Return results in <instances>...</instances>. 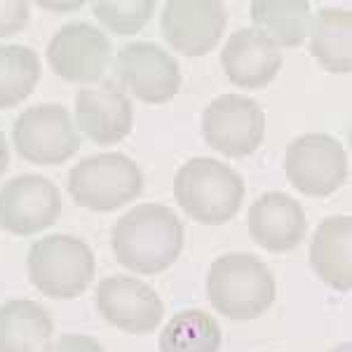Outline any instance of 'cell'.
<instances>
[{
    "label": "cell",
    "instance_id": "6da1fadb",
    "mask_svg": "<svg viewBox=\"0 0 352 352\" xmlns=\"http://www.w3.org/2000/svg\"><path fill=\"white\" fill-rule=\"evenodd\" d=\"M184 223L164 204H136L113 226V254L118 263L139 275H157L179 258Z\"/></svg>",
    "mask_w": 352,
    "mask_h": 352
},
{
    "label": "cell",
    "instance_id": "7a4b0ae2",
    "mask_svg": "<svg viewBox=\"0 0 352 352\" xmlns=\"http://www.w3.org/2000/svg\"><path fill=\"white\" fill-rule=\"evenodd\" d=\"M174 197L186 214L204 226H221L240 212L242 176L214 157H192L174 176Z\"/></svg>",
    "mask_w": 352,
    "mask_h": 352
},
{
    "label": "cell",
    "instance_id": "3957f363",
    "mask_svg": "<svg viewBox=\"0 0 352 352\" xmlns=\"http://www.w3.org/2000/svg\"><path fill=\"white\" fill-rule=\"evenodd\" d=\"M207 296L230 320H256L275 300V277L254 254H226L207 272Z\"/></svg>",
    "mask_w": 352,
    "mask_h": 352
},
{
    "label": "cell",
    "instance_id": "277c9868",
    "mask_svg": "<svg viewBox=\"0 0 352 352\" xmlns=\"http://www.w3.org/2000/svg\"><path fill=\"white\" fill-rule=\"evenodd\" d=\"M94 254L73 235H47L33 242L26 256L31 285L50 298H76L87 292L94 280Z\"/></svg>",
    "mask_w": 352,
    "mask_h": 352
},
{
    "label": "cell",
    "instance_id": "5b68a950",
    "mask_svg": "<svg viewBox=\"0 0 352 352\" xmlns=\"http://www.w3.org/2000/svg\"><path fill=\"white\" fill-rule=\"evenodd\" d=\"M68 195L92 212H113L136 200L144 190V174L122 153H99L85 157L68 172Z\"/></svg>",
    "mask_w": 352,
    "mask_h": 352
},
{
    "label": "cell",
    "instance_id": "8992f818",
    "mask_svg": "<svg viewBox=\"0 0 352 352\" xmlns=\"http://www.w3.org/2000/svg\"><path fill=\"white\" fill-rule=\"evenodd\" d=\"M207 146L228 157H247L258 151L265 136V113L244 94H221L202 113Z\"/></svg>",
    "mask_w": 352,
    "mask_h": 352
},
{
    "label": "cell",
    "instance_id": "52a82bcc",
    "mask_svg": "<svg viewBox=\"0 0 352 352\" xmlns=\"http://www.w3.org/2000/svg\"><path fill=\"white\" fill-rule=\"evenodd\" d=\"M12 141L19 157L33 164H64L80 148L71 113L59 104L31 106L14 120Z\"/></svg>",
    "mask_w": 352,
    "mask_h": 352
},
{
    "label": "cell",
    "instance_id": "ba28073f",
    "mask_svg": "<svg viewBox=\"0 0 352 352\" xmlns=\"http://www.w3.org/2000/svg\"><path fill=\"white\" fill-rule=\"evenodd\" d=\"M285 172L289 184L308 197H327L348 179V155L329 134H303L287 146Z\"/></svg>",
    "mask_w": 352,
    "mask_h": 352
},
{
    "label": "cell",
    "instance_id": "9c48e42d",
    "mask_svg": "<svg viewBox=\"0 0 352 352\" xmlns=\"http://www.w3.org/2000/svg\"><path fill=\"white\" fill-rule=\"evenodd\" d=\"M116 76L144 104H164L179 92V61L155 43H129L116 54Z\"/></svg>",
    "mask_w": 352,
    "mask_h": 352
},
{
    "label": "cell",
    "instance_id": "30bf717a",
    "mask_svg": "<svg viewBox=\"0 0 352 352\" xmlns=\"http://www.w3.org/2000/svg\"><path fill=\"white\" fill-rule=\"evenodd\" d=\"M61 217V192L47 176L21 174L0 188V228L12 235H36Z\"/></svg>",
    "mask_w": 352,
    "mask_h": 352
},
{
    "label": "cell",
    "instance_id": "8fae6325",
    "mask_svg": "<svg viewBox=\"0 0 352 352\" xmlns=\"http://www.w3.org/2000/svg\"><path fill=\"white\" fill-rule=\"evenodd\" d=\"M228 24L219 0H172L162 8L160 28L169 47L186 56H202L219 45Z\"/></svg>",
    "mask_w": 352,
    "mask_h": 352
},
{
    "label": "cell",
    "instance_id": "7c38bea8",
    "mask_svg": "<svg viewBox=\"0 0 352 352\" xmlns=\"http://www.w3.org/2000/svg\"><path fill=\"white\" fill-rule=\"evenodd\" d=\"M47 61L68 82H94L111 64V41L87 21H68L50 41Z\"/></svg>",
    "mask_w": 352,
    "mask_h": 352
},
{
    "label": "cell",
    "instance_id": "4fadbf2b",
    "mask_svg": "<svg viewBox=\"0 0 352 352\" xmlns=\"http://www.w3.org/2000/svg\"><path fill=\"white\" fill-rule=\"evenodd\" d=\"M96 310L116 329L141 336L157 329L164 303L146 282L129 275H113L96 287Z\"/></svg>",
    "mask_w": 352,
    "mask_h": 352
},
{
    "label": "cell",
    "instance_id": "5bb4252c",
    "mask_svg": "<svg viewBox=\"0 0 352 352\" xmlns=\"http://www.w3.org/2000/svg\"><path fill=\"white\" fill-rule=\"evenodd\" d=\"M76 120L96 146H113L132 132L134 106L116 82L104 80L78 92Z\"/></svg>",
    "mask_w": 352,
    "mask_h": 352
},
{
    "label": "cell",
    "instance_id": "9a60e30c",
    "mask_svg": "<svg viewBox=\"0 0 352 352\" xmlns=\"http://www.w3.org/2000/svg\"><path fill=\"white\" fill-rule=\"evenodd\" d=\"M249 235L258 247L272 254L292 252L305 240L308 221L298 200L287 192H263L249 207Z\"/></svg>",
    "mask_w": 352,
    "mask_h": 352
},
{
    "label": "cell",
    "instance_id": "2e32d148",
    "mask_svg": "<svg viewBox=\"0 0 352 352\" xmlns=\"http://www.w3.org/2000/svg\"><path fill=\"white\" fill-rule=\"evenodd\" d=\"M221 64L232 85L244 89H261L280 73L282 52L256 28H237L226 41Z\"/></svg>",
    "mask_w": 352,
    "mask_h": 352
},
{
    "label": "cell",
    "instance_id": "e0dca14e",
    "mask_svg": "<svg viewBox=\"0 0 352 352\" xmlns=\"http://www.w3.org/2000/svg\"><path fill=\"white\" fill-rule=\"evenodd\" d=\"M352 219L329 217L317 226L310 240V265L336 292L348 294L352 287Z\"/></svg>",
    "mask_w": 352,
    "mask_h": 352
},
{
    "label": "cell",
    "instance_id": "ac0fdd59",
    "mask_svg": "<svg viewBox=\"0 0 352 352\" xmlns=\"http://www.w3.org/2000/svg\"><path fill=\"white\" fill-rule=\"evenodd\" d=\"M54 322L41 303L28 298L0 305V352H45Z\"/></svg>",
    "mask_w": 352,
    "mask_h": 352
},
{
    "label": "cell",
    "instance_id": "d6986e66",
    "mask_svg": "<svg viewBox=\"0 0 352 352\" xmlns=\"http://www.w3.org/2000/svg\"><path fill=\"white\" fill-rule=\"evenodd\" d=\"M310 52L329 73L352 68V14L350 10L324 8L310 21Z\"/></svg>",
    "mask_w": 352,
    "mask_h": 352
},
{
    "label": "cell",
    "instance_id": "ffe728a7",
    "mask_svg": "<svg viewBox=\"0 0 352 352\" xmlns=\"http://www.w3.org/2000/svg\"><path fill=\"white\" fill-rule=\"evenodd\" d=\"M254 28L277 47H298L310 31V3L305 0H254Z\"/></svg>",
    "mask_w": 352,
    "mask_h": 352
},
{
    "label": "cell",
    "instance_id": "44dd1931",
    "mask_svg": "<svg viewBox=\"0 0 352 352\" xmlns=\"http://www.w3.org/2000/svg\"><path fill=\"white\" fill-rule=\"evenodd\" d=\"M221 327L202 310H181L164 324L160 352H219Z\"/></svg>",
    "mask_w": 352,
    "mask_h": 352
},
{
    "label": "cell",
    "instance_id": "7402d4cb",
    "mask_svg": "<svg viewBox=\"0 0 352 352\" xmlns=\"http://www.w3.org/2000/svg\"><path fill=\"white\" fill-rule=\"evenodd\" d=\"M41 80V59L26 45H0V109L31 96Z\"/></svg>",
    "mask_w": 352,
    "mask_h": 352
},
{
    "label": "cell",
    "instance_id": "603a6c76",
    "mask_svg": "<svg viewBox=\"0 0 352 352\" xmlns=\"http://www.w3.org/2000/svg\"><path fill=\"white\" fill-rule=\"evenodd\" d=\"M96 19L101 21L111 33L118 36H132L151 21L155 3L153 0H101L92 5Z\"/></svg>",
    "mask_w": 352,
    "mask_h": 352
},
{
    "label": "cell",
    "instance_id": "cb8c5ba5",
    "mask_svg": "<svg viewBox=\"0 0 352 352\" xmlns=\"http://www.w3.org/2000/svg\"><path fill=\"white\" fill-rule=\"evenodd\" d=\"M28 16H31V10L24 0H0V38L24 31Z\"/></svg>",
    "mask_w": 352,
    "mask_h": 352
},
{
    "label": "cell",
    "instance_id": "d4e9b609",
    "mask_svg": "<svg viewBox=\"0 0 352 352\" xmlns=\"http://www.w3.org/2000/svg\"><path fill=\"white\" fill-rule=\"evenodd\" d=\"M45 352H106L101 348V343L92 336H85V333H66L59 336L54 343H50Z\"/></svg>",
    "mask_w": 352,
    "mask_h": 352
},
{
    "label": "cell",
    "instance_id": "484cf974",
    "mask_svg": "<svg viewBox=\"0 0 352 352\" xmlns=\"http://www.w3.org/2000/svg\"><path fill=\"white\" fill-rule=\"evenodd\" d=\"M10 164V148H8V141H5V134L0 132V176L5 174Z\"/></svg>",
    "mask_w": 352,
    "mask_h": 352
},
{
    "label": "cell",
    "instance_id": "4316f807",
    "mask_svg": "<svg viewBox=\"0 0 352 352\" xmlns=\"http://www.w3.org/2000/svg\"><path fill=\"white\" fill-rule=\"evenodd\" d=\"M331 352H352V345L350 343H340V345H336Z\"/></svg>",
    "mask_w": 352,
    "mask_h": 352
}]
</instances>
